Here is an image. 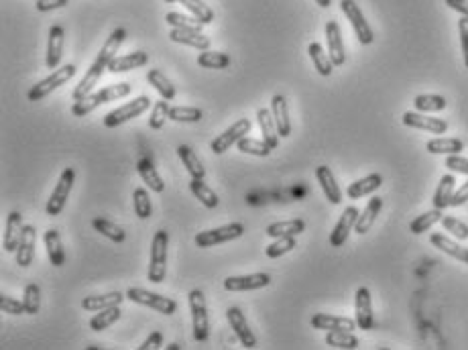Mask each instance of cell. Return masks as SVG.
Instances as JSON below:
<instances>
[{
    "label": "cell",
    "instance_id": "6da1fadb",
    "mask_svg": "<svg viewBox=\"0 0 468 350\" xmlns=\"http://www.w3.org/2000/svg\"><path fill=\"white\" fill-rule=\"evenodd\" d=\"M167 244H169V234L165 231H157L151 242V263H149V281L161 283L165 279L167 271Z\"/></svg>",
    "mask_w": 468,
    "mask_h": 350
},
{
    "label": "cell",
    "instance_id": "7a4b0ae2",
    "mask_svg": "<svg viewBox=\"0 0 468 350\" xmlns=\"http://www.w3.org/2000/svg\"><path fill=\"white\" fill-rule=\"evenodd\" d=\"M74 76H76V66H74V64H68V66L55 70L49 78L41 79L39 84H35V86L29 90L27 96H29L31 102H39V100H43L45 96H49L53 90H57L59 86H64L66 81H70Z\"/></svg>",
    "mask_w": 468,
    "mask_h": 350
},
{
    "label": "cell",
    "instance_id": "3957f363",
    "mask_svg": "<svg viewBox=\"0 0 468 350\" xmlns=\"http://www.w3.org/2000/svg\"><path fill=\"white\" fill-rule=\"evenodd\" d=\"M190 310H192V326H194V338L197 342L208 340L210 336V322L206 310V298L202 289L190 291Z\"/></svg>",
    "mask_w": 468,
    "mask_h": 350
},
{
    "label": "cell",
    "instance_id": "277c9868",
    "mask_svg": "<svg viewBox=\"0 0 468 350\" xmlns=\"http://www.w3.org/2000/svg\"><path fill=\"white\" fill-rule=\"evenodd\" d=\"M126 300L135 302V304H141V306H147V308H153L159 313H165V315H171L177 310V304L169 298H163L155 291H147L143 287H130L126 291Z\"/></svg>",
    "mask_w": 468,
    "mask_h": 350
},
{
    "label": "cell",
    "instance_id": "5b68a950",
    "mask_svg": "<svg viewBox=\"0 0 468 350\" xmlns=\"http://www.w3.org/2000/svg\"><path fill=\"white\" fill-rule=\"evenodd\" d=\"M149 106H151V98L149 96H139L133 102H126V104H122L117 110L108 113L104 117V126H108V128L120 126V124H124V122H128L133 118L141 117L143 113H147Z\"/></svg>",
    "mask_w": 468,
    "mask_h": 350
},
{
    "label": "cell",
    "instance_id": "8992f818",
    "mask_svg": "<svg viewBox=\"0 0 468 350\" xmlns=\"http://www.w3.org/2000/svg\"><path fill=\"white\" fill-rule=\"evenodd\" d=\"M74 179H76V171H74L72 167H66L64 173H61V177H59V182H57V186H55V190L51 192L49 202H47V208H45V210H47L49 216H59V214H61V210H64L68 197L72 194Z\"/></svg>",
    "mask_w": 468,
    "mask_h": 350
},
{
    "label": "cell",
    "instance_id": "52a82bcc",
    "mask_svg": "<svg viewBox=\"0 0 468 350\" xmlns=\"http://www.w3.org/2000/svg\"><path fill=\"white\" fill-rule=\"evenodd\" d=\"M244 234V224L240 222H233V224H226V226H220V229H212V231H204V233H197L195 236V244L197 249H210L214 244H220V242H228L234 238H240Z\"/></svg>",
    "mask_w": 468,
    "mask_h": 350
},
{
    "label": "cell",
    "instance_id": "ba28073f",
    "mask_svg": "<svg viewBox=\"0 0 468 350\" xmlns=\"http://www.w3.org/2000/svg\"><path fill=\"white\" fill-rule=\"evenodd\" d=\"M248 130H251V120L248 118H240V120H236L231 128H226L222 135H218L212 143H210V149H212V153L214 155H222V153H226L233 145H236L242 137H246L248 135Z\"/></svg>",
    "mask_w": 468,
    "mask_h": 350
},
{
    "label": "cell",
    "instance_id": "9c48e42d",
    "mask_svg": "<svg viewBox=\"0 0 468 350\" xmlns=\"http://www.w3.org/2000/svg\"><path fill=\"white\" fill-rule=\"evenodd\" d=\"M340 8H342V12L347 14V19L351 21L352 29H354V33H356L358 41H360L362 45H371V43L375 41V33H373V29L369 27V23H367L364 14L360 12L358 4H356L354 0H340Z\"/></svg>",
    "mask_w": 468,
    "mask_h": 350
},
{
    "label": "cell",
    "instance_id": "30bf717a",
    "mask_svg": "<svg viewBox=\"0 0 468 350\" xmlns=\"http://www.w3.org/2000/svg\"><path fill=\"white\" fill-rule=\"evenodd\" d=\"M271 283V275L267 273H253V275H238V277H226L224 289L226 291H253L263 289Z\"/></svg>",
    "mask_w": 468,
    "mask_h": 350
},
{
    "label": "cell",
    "instance_id": "8fae6325",
    "mask_svg": "<svg viewBox=\"0 0 468 350\" xmlns=\"http://www.w3.org/2000/svg\"><path fill=\"white\" fill-rule=\"evenodd\" d=\"M226 318H228V324H231V328L234 330L236 338L240 340V344L246 347V349H255V347H257V336H255L253 330L248 328L246 318H244V313L240 311V308H228Z\"/></svg>",
    "mask_w": 468,
    "mask_h": 350
},
{
    "label": "cell",
    "instance_id": "7c38bea8",
    "mask_svg": "<svg viewBox=\"0 0 468 350\" xmlns=\"http://www.w3.org/2000/svg\"><path fill=\"white\" fill-rule=\"evenodd\" d=\"M403 124L418 128V130H428L431 135H444L448 130V122L442 118L426 117L424 113H405L403 115Z\"/></svg>",
    "mask_w": 468,
    "mask_h": 350
},
{
    "label": "cell",
    "instance_id": "4fadbf2b",
    "mask_svg": "<svg viewBox=\"0 0 468 350\" xmlns=\"http://www.w3.org/2000/svg\"><path fill=\"white\" fill-rule=\"evenodd\" d=\"M326 41H328V55L334 66H344L347 61V51L342 43V33L336 21H328L326 25Z\"/></svg>",
    "mask_w": 468,
    "mask_h": 350
},
{
    "label": "cell",
    "instance_id": "5bb4252c",
    "mask_svg": "<svg viewBox=\"0 0 468 350\" xmlns=\"http://www.w3.org/2000/svg\"><path fill=\"white\" fill-rule=\"evenodd\" d=\"M354 310H356V324L360 330H371L375 320H373V300H371V291L367 287H358L356 289V302H354Z\"/></svg>",
    "mask_w": 468,
    "mask_h": 350
},
{
    "label": "cell",
    "instance_id": "9a60e30c",
    "mask_svg": "<svg viewBox=\"0 0 468 350\" xmlns=\"http://www.w3.org/2000/svg\"><path fill=\"white\" fill-rule=\"evenodd\" d=\"M358 214H360V212H358L354 206H349V208L342 212L338 224L334 226V231L330 234V244H332L334 249H338V246H342V244L347 242L349 234L352 233V229H354V224H356V220H358Z\"/></svg>",
    "mask_w": 468,
    "mask_h": 350
},
{
    "label": "cell",
    "instance_id": "2e32d148",
    "mask_svg": "<svg viewBox=\"0 0 468 350\" xmlns=\"http://www.w3.org/2000/svg\"><path fill=\"white\" fill-rule=\"evenodd\" d=\"M64 41H66V33L61 25H55L49 29V41H47V57H45V66L49 70H55L64 57Z\"/></svg>",
    "mask_w": 468,
    "mask_h": 350
},
{
    "label": "cell",
    "instance_id": "e0dca14e",
    "mask_svg": "<svg viewBox=\"0 0 468 350\" xmlns=\"http://www.w3.org/2000/svg\"><path fill=\"white\" fill-rule=\"evenodd\" d=\"M106 70H108V64H104V61L96 59V61L90 66V70L86 72V76L81 78V81L76 86V90H74V100H81V98L90 96V94H92V90H94V86L100 81V78L104 76V72H106Z\"/></svg>",
    "mask_w": 468,
    "mask_h": 350
},
{
    "label": "cell",
    "instance_id": "ac0fdd59",
    "mask_svg": "<svg viewBox=\"0 0 468 350\" xmlns=\"http://www.w3.org/2000/svg\"><path fill=\"white\" fill-rule=\"evenodd\" d=\"M23 231H25L23 216L19 212H10L8 218H6V233H4V240H2L6 253H17L19 251L21 238H23Z\"/></svg>",
    "mask_w": 468,
    "mask_h": 350
},
{
    "label": "cell",
    "instance_id": "d6986e66",
    "mask_svg": "<svg viewBox=\"0 0 468 350\" xmlns=\"http://www.w3.org/2000/svg\"><path fill=\"white\" fill-rule=\"evenodd\" d=\"M35 242H37V231L35 226L27 224L25 231H23V238H21V244H19V251H17V263L19 267H29L35 259Z\"/></svg>",
    "mask_w": 468,
    "mask_h": 350
},
{
    "label": "cell",
    "instance_id": "ffe728a7",
    "mask_svg": "<svg viewBox=\"0 0 468 350\" xmlns=\"http://www.w3.org/2000/svg\"><path fill=\"white\" fill-rule=\"evenodd\" d=\"M149 64V53L145 51H135V53H128V55H120L115 57L108 66V72L113 74H124V72H130V70H137V68H143Z\"/></svg>",
    "mask_w": 468,
    "mask_h": 350
},
{
    "label": "cell",
    "instance_id": "44dd1931",
    "mask_svg": "<svg viewBox=\"0 0 468 350\" xmlns=\"http://www.w3.org/2000/svg\"><path fill=\"white\" fill-rule=\"evenodd\" d=\"M312 326L315 330H349L352 332L358 324L356 320L342 318V315H330V313H315L312 318Z\"/></svg>",
    "mask_w": 468,
    "mask_h": 350
},
{
    "label": "cell",
    "instance_id": "7402d4cb",
    "mask_svg": "<svg viewBox=\"0 0 468 350\" xmlns=\"http://www.w3.org/2000/svg\"><path fill=\"white\" fill-rule=\"evenodd\" d=\"M381 208H383V200H381L379 195L371 197L369 204H367V208L358 214V220H356V224H354V233L358 234L369 233V231L373 229L377 216L381 214Z\"/></svg>",
    "mask_w": 468,
    "mask_h": 350
},
{
    "label": "cell",
    "instance_id": "603a6c76",
    "mask_svg": "<svg viewBox=\"0 0 468 350\" xmlns=\"http://www.w3.org/2000/svg\"><path fill=\"white\" fill-rule=\"evenodd\" d=\"M315 177H318V182H320V186H322L324 195H326L332 204H340V202H342V190L338 188L336 177H334V173H332L330 167L320 165V167L315 169Z\"/></svg>",
    "mask_w": 468,
    "mask_h": 350
},
{
    "label": "cell",
    "instance_id": "cb8c5ba5",
    "mask_svg": "<svg viewBox=\"0 0 468 350\" xmlns=\"http://www.w3.org/2000/svg\"><path fill=\"white\" fill-rule=\"evenodd\" d=\"M271 115L275 118L279 137H289L291 135V120H289V108H287V100L285 96L277 94L271 100Z\"/></svg>",
    "mask_w": 468,
    "mask_h": 350
},
{
    "label": "cell",
    "instance_id": "d4e9b609",
    "mask_svg": "<svg viewBox=\"0 0 468 350\" xmlns=\"http://www.w3.org/2000/svg\"><path fill=\"white\" fill-rule=\"evenodd\" d=\"M169 39L173 43H182V45L199 49V51L210 49V39L206 35H202L199 31H195V29H171L169 31Z\"/></svg>",
    "mask_w": 468,
    "mask_h": 350
},
{
    "label": "cell",
    "instance_id": "484cf974",
    "mask_svg": "<svg viewBox=\"0 0 468 350\" xmlns=\"http://www.w3.org/2000/svg\"><path fill=\"white\" fill-rule=\"evenodd\" d=\"M429 242H431L436 249H440L442 253H446V255H450V257H454V259H458V261H462L465 265H468V249H462L458 242H454V240L448 238L446 234L433 233L429 236Z\"/></svg>",
    "mask_w": 468,
    "mask_h": 350
},
{
    "label": "cell",
    "instance_id": "4316f807",
    "mask_svg": "<svg viewBox=\"0 0 468 350\" xmlns=\"http://www.w3.org/2000/svg\"><path fill=\"white\" fill-rule=\"evenodd\" d=\"M381 186H383V175H381V173H371V175H367V177H362V179H356L354 184H351V186L347 188V194H349L351 200H358V197H362V195H369L373 194V192H377Z\"/></svg>",
    "mask_w": 468,
    "mask_h": 350
},
{
    "label": "cell",
    "instance_id": "83f0119b",
    "mask_svg": "<svg viewBox=\"0 0 468 350\" xmlns=\"http://www.w3.org/2000/svg\"><path fill=\"white\" fill-rule=\"evenodd\" d=\"M137 171H139V175L143 177V182L149 186V190H153V192H157V194H161V192L165 190V184H163V179H161L159 171H157L155 165H153V161H151L149 157L139 159V163H137Z\"/></svg>",
    "mask_w": 468,
    "mask_h": 350
},
{
    "label": "cell",
    "instance_id": "f1b7e54d",
    "mask_svg": "<svg viewBox=\"0 0 468 350\" xmlns=\"http://www.w3.org/2000/svg\"><path fill=\"white\" fill-rule=\"evenodd\" d=\"M122 300H126V298L120 291H113V293H106V295H90V298H84L81 308L88 311H100L113 308V306H120Z\"/></svg>",
    "mask_w": 468,
    "mask_h": 350
},
{
    "label": "cell",
    "instance_id": "f546056e",
    "mask_svg": "<svg viewBox=\"0 0 468 350\" xmlns=\"http://www.w3.org/2000/svg\"><path fill=\"white\" fill-rule=\"evenodd\" d=\"M257 120H259V126H261L263 141H265L271 149H277V145H279V130H277V124H275V118L273 115H271V110L261 108V110L257 113Z\"/></svg>",
    "mask_w": 468,
    "mask_h": 350
},
{
    "label": "cell",
    "instance_id": "4dcf8cb0",
    "mask_svg": "<svg viewBox=\"0 0 468 350\" xmlns=\"http://www.w3.org/2000/svg\"><path fill=\"white\" fill-rule=\"evenodd\" d=\"M45 249H47V257H49L53 267H61L66 263V253H64V246H61V238H59V233L55 229H49L45 233Z\"/></svg>",
    "mask_w": 468,
    "mask_h": 350
},
{
    "label": "cell",
    "instance_id": "1f68e13d",
    "mask_svg": "<svg viewBox=\"0 0 468 350\" xmlns=\"http://www.w3.org/2000/svg\"><path fill=\"white\" fill-rule=\"evenodd\" d=\"M304 231H306V222L302 218H293V220H283V222L269 224L265 233L271 238H283V236H298Z\"/></svg>",
    "mask_w": 468,
    "mask_h": 350
},
{
    "label": "cell",
    "instance_id": "d6a6232c",
    "mask_svg": "<svg viewBox=\"0 0 468 350\" xmlns=\"http://www.w3.org/2000/svg\"><path fill=\"white\" fill-rule=\"evenodd\" d=\"M124 39H126V29H122V27L115 29V31L110 33V37H108L106 43H104V47L100 49V53H98L96 59H100V61H104V64L110 66V61L117 57L118 49H120V45L124 43Z\"/></svg>",
    "mask_w": 468,
    "mask_h": 350
},
{
    "label": "cell",
    "instance_id": "836d02e7",
    "mask_svg": "<svg viewBox=\"0 0 468 350\" xmlns=\"http://www.w3.org/2000/svg\"><path fill=\"white\" fill-rule=\"evenodd\" d=\"M431 155H460L465 151V143L460 139H433L426 145Z\"/></svg>",
    "mask_w": 468,
    "mask_h": 350
},
{
    "label": "cell",
    "instance_id": "e575fe53",
    "mask_svg": "<svg viewBox=\"0 0 468 350\" xmlns=\"http://www.w3.org/2000/svg\"><path fill=\"white\" fill-rule=\"evenodd\" d=\"M308 53H310V57H312L313 61V68L318 70L320 76H326V78H328V76L334 72V64H332L330 55L324 51V47H322L320 43H310Z\"/></svg>",
    "mask_w": 468,
    "mask_h": 350
},
{
    "label": "cell",
    "instance_id": "d590c367",
    "mask_svg": "<svg viewBox=\"0 0 468 350\" xmlns=\"http://www.w3.org/2000/svg\"><path fill=\"white\" fill-rule=\"evenodd\" d=\"M454 184H456V179H454V175H444L442 179H440V184H438V190H436V194H433V208H440V210H444V208H448L450 206V202H452V195H454Z\"/></svg>",
    "mask_w": 468,
    "mask_h": 350
},
{
    "label": "cell",
    "instance_id": "8d00e7d4",
    "mask_svg": "<svg viewBox=\"0 0 468 350\" xmlns=\"http://www.w3.org/2000/svg\"><path fill=\"white\" fill-rule=\"evenodd\" d=\"M177 155H179V159H182V163L186 165V169H188V173L192 175V179H204L206 169H204L202 161L197 159V155H195L194 151H192L188 145L177 147Z\"/></svg>",
    "mask_w": 468,
    "mask_h": 350
},
{
    "label": "cell",
    "instance_id": "74e56055",
    "mask_svg": "<svg viewBox=\"0 0 468 350\" xmlns=\"http://www.w3.org/2000/svg\"><path fill=\"white\" fill-rule=\"evenodd\" d=\"M197 66L199 68H206V70H224L231 66V57L226 53H220V51H202L197 55Z\"/></svg>",
    "mask_w": 468,
    "mask_h": 350
},
{
    "label": "cell",
    "instance_id": "f35d334b",
    "mask_svg": "<svg viewBox=\"0 0 468 350\" xmlns=\"http://www.w3.org/2000/svg\"><path fill=\"white\" fill-rule=\"evenodd\" d=\"M326 344L334 349H358V338L349 330H330L326 334Z\"/></svg>",
    "mask_w": 468,
    "mask_h": 350
},
{
    "label": "cell",
    "instance_id": "ab89813d",
    "mask_svg": "<svg viewBox=\"0 0 468 350\" xmlns=\"http://www.w3.org/2000/svg\"><path fill=\"white\" fill-rule=\"evenodd\" d=\"M133 92V86L128 81H120V84H113V86H106L102 88L100 92H96L100 104H106V102H115L120 98H126L128 94Z\"/></svg>",
    "mask_w": 468,
    "mask_h": 350
},
{
    "label": "cell",
    "instance_id": "60d3db41",
    "mask_svg": "<svg viewBox=\"0 0 468 350\" xmlns=\"http://www.w3.org/2000/svg\"><path fill=\"white\" fill-rule=\"evenodd\" d=\"M442 218H444L442 210H440V208H433V210H429V212H424L422 216H418V218L409 224V231L413 234H424L426 231H429L433 224L442 222Z\"/></svg>",
    "mask_w": 468,
    "mask_h": 350
},
{
    "label": "cell",
    "instance_id": "b9f144b4",
    "mask_svg": "<svg viewBox=\"0 0 468 350\" xmlns=\"http://www.w3.org/2000/svg\"><path fill=\"white\" fill-rule=\"evenodd\" d=\"M120 308L118 306H113V308H106V310H100L92 320H90V328L94 330V332H102V330H106V328H110L115 322H118V318H120Z\"/></svg>",
    "mask_w": 468,
    "mask_h": 350
},
{
    "label": "cell",
    "instance_id": "7bdbcfd3",
    "mask_svg": "<svg viewBox=\"0 0 468 350\" xmlns=\"http://www.w3.org/2000/svg\"><path fill=\"white\" fill-rule=\"evenodd\" d=\"M446 98L438 96V94H420L413 100V106L418 108V113H440L446 108Z\"/></svg>",
    "mask_w": 468,
    "mask_h": 350
},
{
    "label": "cell",
    "instance_id": "ee69618b",
    "mask_svg": "<svg viewBox=\"0 0 468 350\" xmlns=\"http://www.w3.org/2000/svg\"><path fill=\"white\" fill-rule=\"evenodd\" d=\"M147 81L155 88L159 94H161V98H165V100H173V98H175V86L165 78L163 72L151 70V72L147 74Z\"/></svg>",
    "mask_w": 468,
    "mask_h": 350
},
{
    "label": "cell",
    "instance_id": "f6af8a7d",
    "mask_svg": "<svg viewBox=\"0 0 468 350\" xmlns=\"http://www.w3.org/2000/svg\"><path fill=\"white\" fill-rule=\"evenodd\" d=\"M190 190H192V194H194L206 208L214 210V208L218 206V195L214 194L212 188H208V186L204 184V179H192V182H190Z\"/></svg>",
    "mask_w": 468,
    "mask_h": 350
},
{
    "label": "cell",
    "instance_id": "bcb514c9",
    "mask_svg": "<svg viewBox=\"0 0 468 350\" xmlns=\"http://www.w3.org/2000/svg\"><path fill=\"white\" fill-rule=\"evenodd\" d=\"M202 25H210L214 21V10L204 0H179Z\"/></svg>",
    "mask_w": 468,
    "mask_h": 350
},
{
    "label": "cell",
    "instance_id": "7dc6e473",
    "mask_svg": "<svg viewBox=\"0 0 468 350\" xmlns=\"http://www.w3.org/2000/svg\"><path fill=\"white\" fill-rule=\"evenodd\" d=\"M92 226H94L100 234H104L106 238L115 240V242H124V238H126V233H124L118 224L110 222V220H106V218H94V220H92Z\"/></svg>",
    "mask_w": 468,
    "mask_h": 350
},
{
    "label": "cell",
    "instance_id": "c3c4849f",
    "mask_svg": "<svg viewBox=\"0 0 468 350\" xmlns=\"http://www.w3.org/2000/svg\"><path fill=\"white\" fill-rule=\"evenodd\" d=\"M236 145H238V151L248 153V155L267 157L271 151H273L265 141H257V139H248V137H242Z\"/></svg>",
    "mask_w": 468,
    "mask_h": 350
},
{
    "label": "cell",
    "instance_id": "681fc988",
    "mask_svg": "<svg viewBox=\"0 0 468 350\" xmlns=\"http://www.w3.org/2000/svg\"><path fill=\"white\" fill-rule=\"evenodd\" d=\"M133 204H135V214H137L141 220L151 218L153 206H151V197L147 194V190H143V188L135 190V194H133Z\"/></svg>",
    "mask_w": 468,
    "mask_h": 350
},
{
    "label": "cell",
    "instance_id": "f907efd6",
    "mask_svg": "<svg viewBox=\"0 0 468 350\" xmlns=\"http://www.w3.org/2000/svg\"><path fill=\"white\" fill-rule=\"evenodd\" d=\"M165 23L171 25V29H195V31H199L204 27L195 17L192 19V17H186L182 12H169L165 17Z\"/></svg>",
    "mask_w": 468,
    "mask_h": 350
},
{
    "label": "cell",
    "instance_id": "816d5d0a",
    "mask_svg": "<svg viewBox=\"0 0 468 350\" xmlns=\"http://www.w3.org/2000/svg\"><path fill=\"white\" fill-rule=\"evenodd\" d=\"M295 249V236H283V238H275L273 244L267 246V257L269 259H279L283 255H287L289 251Z\"/></svg>",
    "mask_w": 468,
    "mask_h": 350
},
{
    "label": "cell",
    "instance_id": "f5cc1de1",
    "mask_svg": "<svg viewBox=\"0 0 468 350\" xmlns=\"http://www.w3.org/2000/svg\"><path fill=\"white\" fill-rule=\"evenodd\" d=\"M23 304H25V311L35 315L41 308V289L39 285L35 283H29L25 287V295H23Z\"/></svg>",
    "mask_w": 468,
    "mask_h": 350
},
{
    "label": "cell",
    "instance_id": "db71d44e",
    "mask_svg": "<svg viewBox=\"0 0 468 350\" xmlns=\"http://www.w3.org/2000/svg\"><path fill=\"white\" fill-rule=\"evenodd\" d=\"M204 117V113L199 108H192V106H175L169 110V118L175 122H199Z\"/></svg>",
    "mask_w": 468,
    "mask_h": 350
},
{
    "label": "cell",
    "instance_id": "11a10c76",
    "mask_svg": "<svg viewBox=\"0 0 468 350\" xmlns=\"http://www.w3.org/2000/svg\"><path fill=\"white\" fill-rule=\"evenodd\" d=\"M169 100H165V98H161L159 102L153 104V110H151V117H149V126L153 128V130H159L163 124H165V120L169 118V104H167Z\"/></svg>",
    "mask_w": 468,
    "mask_h": 350
},
{
    "label": "cell",
    "instance_id": "9f6ffc18",
    "mask_svg": "<svg viewBox=\"0 0 468 350\" xmlns=\"http://www.w3.org/2000/svg\"><path fill=\"white\" fill-rule=\"evenodd\" d=\"M442 226L446 233H450L452 236H456L458 240H467L468 238V226L465 222H460L458 218H452V216H444L442 218Z\"/></svg>",
    "mask_w": 468,
    "mask_h": 350
},
{
    "label": "cell",
    "instance_id": "6f0895ef",
    "mask_svg": "<svg viewBox=\"0 0 468 350\" xmlns=\"http://www.w3.org/2000/svg\"><path fill=\"white\" fill-rule=\"evenodd\" d=\"M0 310L4 311V313H10V315L27 313L23 302H19V300H14V298H8V295H2V298H0Z\"/></svg>",
    "mask_w": 468,
    "mask_h": 350
},
{
    "label": "cell",
    "instance_id": "680465c9",
    "mask_svg": "<svg viewBox=\"0 0 468 350\" xmlns=\"http://www.w3.org/2000/svg\"><path fill=\"white\" fill-rule=\"evenodd\" d=\"M446 167L450 171H456V173H465L468 175V159L460 155H448L446 157Z\"/></svg>",
    "mask_w": 468,
    "mask_h": 350
},
{
    "label": "cell",
    "instance_id": "91938a15",
    "mask_svg": "<svg viewBox=\"0 0 468 350\" xmlns=\"http://www.w3.org/2000/svg\"><path fill=\"white\" fill-rule=\"evenodd\" d=\"M458 31H460V43H462V53H465V66L468 70V17H462L458 21Z\"/></svg>",
    "mask_w": 468,
    "mask_h": 350
},
{
    "label": "cell",
    "instance_id": "94428289",
    "mask_svg": "<svg viewBox=\"0 0 468 350\" xmlns=\"http://www.w3.org/2000/svg\"><path fill=\"white\" fill-rule=\"evenodd\" d=\"M66 4H68V0H37L35 8L39 12H49V10H55V8H64Z\"/></svg>",
    "mask_w": 468,
    "mask_h": 350
},
{
    "label": "cell",
    "instance_id": "6125c7cd",
    "mask_svg": "<svg viewBox=\"0 0 468 350\" xmlns=\"http://www.w3.org/2000/svg\"><path fill=\"white\" fill-rule=\"evenodd\" d=\"M468 202V182H465L454 195H452V202H450V206H454V208H458V206H462V204H467Z\"/></svg>",
    "mask_w": 468,
    "mask_h": 350
},
{
    "label": "cell",
    "instance_id": "be15d7a7",
    "mask_svg": "<svg viewBox=\"0 0 468 350\" xmlns=\"http://www.w3.org/2000/svg\"><path fill=\"white\" fill-rule=\"evenodd\" d=\"M161 344H163V336H161V332H153L141 347L139 350H153V349H161Z\"/></svg>",
    "mask_w": 468,
    "mask_h": 350
},
{
    "label": "cell",
    "instance_id": "e7e4bbea",
    "mask_svg": "<svg viewBox=\"0 0 468 350\" xmlns=\"http://www.w3.org/2000/svg\"><path fill=\"white\" fill-rule=\"evenodd\" d=\"M446 4H448L452 10L460 12L462 17H468V0H446Z\"/></svg>",
    "mask_w": 468,
    "mask_h": 350
},
{
    "label": "cell",
    "instance_id": "03108f58",
    "mask_svg": "<svg viewBox=\"0 0 468 350\" xmlns=\"http://www.w3.org/2000/svg\"><path fill=\"white\" fill-rule=\"evenodd\" d=\"M315 4H320L322 8H328L332 4V0H315Z\"/></svg>",
    "mask_w": 468,
    "mask_h": 350
},
{
    "label": "cell",
    "instance_id": "003e7915",
    "mask_svg": "<svg viewBox=\"0 0 468 350\" xmlns=\"http://www.w3.org/2000/svg\"><path fill=\"white\" fill-rule=\"evenodd\" d=\"M165 2H169V4H171V2H175V0H165Z\"/></svg>",
    "mask_w": 468,
    "mask_h": 350
}]
</instances>
